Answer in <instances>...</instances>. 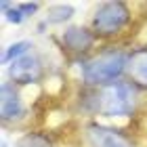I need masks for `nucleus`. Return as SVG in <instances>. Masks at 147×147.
Listing matches in <instances>:
<instances>
[{"label": "nucleus", "mask_w": 147, "mask_h": 147, "mask_svg": "<svg viewBox=\"0 0 147 147\" xmlns=\"http://www.w3.org/2000/svg\"><path fill=\"white\" fill-rule=\"evenodd\" d=\"M126 65L128 55H124L122 51H105L84 63V82L92 86H109L126 71Z\"/></svg>", "instance_id": "f257e3e1"}, {"label": "nucleus", "mask_w": 147, "mask_h": 147, "mask_svg": "<svg viewBox=\"0 0 147 147\" xmlns=\"http://www.w3.org/2000/svg\"><path fill=\"white\" fill-rule=\"evenodd\" d=\"M137 90L130 82H113L99 95V111L107 118L128 116L135 109Z\"/></svg>", "instance_id": "f03ea898"}, {"label": "nucleus", "mask_w": 147, "mask_h": 147, "mask_svg": "<svg viewBox=\"0 0 147 147\" xmlns=\"http://www.w3.org/2000/svg\"><path fill=\"white\" fill-rule=\"evenodd\" d=\"M130 21V11L124 2H105L92 17V30L99 36H113Z\"/></svg>", "instance_id": "7ed1b4c3"}, {"label": "nucleus", "mask_w": 147, "mask_h": 147, "mask_svg": "<svg viewBox=\"0 0 147 147\" xmlns=\"http://www.w3.org/2000/svg\"><path fill=\"white\" fill-rule=\"evenodd\" d=\"M40 76H42V63L34 53H30V55L17 59L9 65V78L13 80V84H32V82H38Z\"/></svg>", "instance_id": "20e7f679"}, {"label": "nucleus", "mask_w": 147, "mask_h": 147, "mask_svg": "<svg viewBox=\"0 0 147 147\" xmlns=\"http://www.w3.org/2000/svg\"><path fill=\"white\" fill-rule=\"evenodd\" d=\"M88 141L92 147H132L124 135H120L113 128H107V126H101V124L88 126Z\"/></svg>", "instance_id": "39448f33"}, {"label": "nucleus", "mask_w": 147, "mask_h": 147, "mask_svg": "<svg viewBox=\"0 0 147 147\" xmlns=\"http://www.w3.org/2000/svg\"><path fill=\"white\" fill-rule=\"evenodd\" d=\"M21 111H23V105L19 99V92L15 90V84L4 82L0 86V116H2V120L19 118Z\"/></svg>", "instance_id": "423d86ee"}, {"label": "nucleus", "mask_w": 147, "mask_h": 147, "mask_svg": "<svg viewBox=\"0 0 147 147\" xmlns=\"http://www.w3.org/2000/svg\"><path fill=\"white\" fill-rule=\"evenodd\" d=\"M126 74H128L132 84L147 88V49H139L128 55Z\"/></svg>", "instance_id": "0eeeda50"}, {"label": "nucleus", "mask_w": 147, "mask_h": 147, "mask_svg": "<svg viewBox=\"0 0 147 147\" xmlns=\"http://www.w3.org/2000/svg\"><path fill=\"white\" fill-rule=\"evenodd\" d=\"M63 44L74 53H84L95 44V34L84 28H67L63 32Z\"/></svg>", "instance_id": "6e6552de"}, {"label": "nucleus", "mask_w": 147, "mask_h": 147, "mask_svg": "<svg viewBox=\"0 0 147 147\" xmlns=\"http://www.w3.org/2000/svg\"><path fill=\"white\" fill-rule=\"evenodd\" d=\"M30 49H32V42H28V40L11 44L9 49L4 51V55H2V63H13V61H17V59L30 55Z\"/></svg>", "instance_id": "1a4fd4ad"}, {"label": "nucleus", "mask_w": 147, "mask_h": 147, "mask_svg": "<svg viewBox=\"0 0 147 147\" xmlns=\"http://www.w3.org/2000/svg\"><path fill=\"white\" fill-rule=\"evenodd\" d=\"M74 15V6L71 4H55L49 11V21L51 23H63Z\"/></svg>", "instance_id": "9d476101"}, {"label": "nucleus", "mask_w": 147, "mask_h": 147, "mask_svg": "<svg viewBox=\"0 0 147 147\" xmlns=\"http://www.w3.org/2000/svg\"><path fill=\"white\" fill-rule=\"evenodd\" d=\"M19 147H51V143L40 135H28V137L21 139Z\"/></svg>", "instance_id": "9b49d317"}, {"label": "nucleus", "mask_w": 147, "mask_h": 147, "mask_svg": "<svg viewBox=\"0 0 147 147\" xmlns=\"http://www.w3.org/2000/svg\"><path fill=\"white\" fill-rule=\"evenodd\" d=\"M4 15H6V19H9L11 23H21L23 19H25V15L21 13V9H19V6H11Z\"/></svg>", "instance_id": "f8f14e48"}, {"label": "nucleus", "mask_w": 147, "mask_h": 147, "mask_svg": "<svg viewBox=\"0 0 147 147\" xmlns=\"http://www.w3.org/2000/svg\"><path fill=\"white\" fill-rule=\"evenodd\" d=\"M19 9H21V13L28 17L30 13H34V11L38 9V4H36V2H25V4H19Z\"/></svg>", "instance_id": "ddd939ff"}]
</instances>
